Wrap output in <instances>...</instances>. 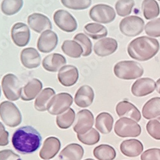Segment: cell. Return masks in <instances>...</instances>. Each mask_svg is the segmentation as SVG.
Wrapping results in <instances>:
<instances>
[{"label":"cell","mask_w":160,"mask_h":160,"mask_svg":"<svg viewBox=\"0 0 160 160\" xmlns=\"http://www.w3.org/2000/svg\"><path fill=\"white\" fill-rule=\"evenodd\" d=\"M40 133L32 126L18 128L12 135V143L14 148L21 154L35 152L41 145Z\"/></svg>","instance_id":"obj_1"},{"label":"cell","mask_w":160,"mask_h":160,"mask_svg":"<svg viewBox=\"0 0 160 160\" xmlns=\"http://www.w3.org/2000/svg\"><path fill=\"white\" fill-rule=\"evenodd\" d=\"M159 50V43L157 40L145 36L132 40L127 46L129 56L140 62L151 60L157 55Z\"/></svg>","instance_id":"obj_2"},{"label":"cell","mask_w":160,"mask_h":160,"mask_svg":"<svg viewBox=\"0 0 160 160\" xmlns=\"http://www.w3.org/2000/svg\"><path fill=\"white\" fill-rule=\"evenodd\" d=\"M113 72L119 79L132 80L141 77L144 70L141 65L135 61L124 60L118 62L115 65Z\"/></svg>","instance_id":"obj_3"},{"label":"cell","mask_w":160,"mask_h":160,"mask_svg":"<svg viewBox=\"0 0 160 160\" xmlns=\"http://www.w3.org/2000/svg\"><path fill=\"white\" fill-rule=\"evenodd\" d=\"M0 118L3 123L10 128H16L22 122V115L18 106L10 101L0 104Z\"/></svg>","instance_id":"obj_4"},{"label":"cell","mask_w":160,"mask_h":160,"mask_svg":"<svg viewBox=\"0 0 160 160\" xmlns=\"http://www.w3.org/2000/svg\"><path fill=\"white\" fill-rule=\"evenodd\" d=\"M114 131L115 134L120 138H136L141 135V128L134 120L122 117L116 122Z\"/></svg>","instance_id":"obj_5"},{"label":"cell","mask_w":160,"mask_h":160,"mask_svg":"<svg viewBox=\"0 0 160 160\" xmlns=\"http://www.w3.org/2000/svg\"><path fill=\"white\" fill-rule=\"evenodd\" d=\"M2 87L5 98L9 101H16L21 98L22 87L19 79L15 74H5L2 80Z\"/></svg>","instance_id":"obj_6"},{"label":"cell","mask_w":160,"mask_h":160,"mask_svg":"<svg viewBox=\"0 0 160 160\" xmlns=\"http://www.w3.org/2000/svg\"><path fill=\"white\" fill-rule=\"evenodd\" d=\"M73 102V97L67 92L55 95L47 106V111L51 115H59L70 108Z\"/></svg>","instance_id":"obj_7"},{"label":"cell","mask_w":160,"mask_h":160,"mask_svg":"<svg viewBox=\"0 0 160 160\" xmlns=\"http://www.w3.org/2000/svg\"><path fill=\"white\" fill-rule=\"evenodd\" d=\"M119 28L125 36L136 37L143 32L145 22L138 16H131L124 18L120 22Z\"/></svg>","instance_id":"obj_8"},{"label":"cell","mask_w":160,"mask_h":160,"mask_svg":"<svg viewBox=\"0 0 160 160\" xmlns=\"http://www.w3.org/2000/svg\"><path fill=\"white\" fill-rule=\"evenodd\" d=\"M89 18L97 23L109 24L116 18L115 9L106 4H97L93 6L89 10Z\"/></svg>","instance_id":"obj_9"},{"label":"cell","mask_w":160,"mask_h":160,"mask_svg":"<svg viewBox=\"0 0 160 160\" xmlns=\"http://www.w3.org/2000/svg\"><path fill=\"white\" fill-rule=\"evenodd\" d=\"M53 21L57 27L64 32H73L78 27L75 18L70 12L62 9L55 12L53 14Z\"/></svg>","instance_id":"obj_10"},{"label":"cell","mask_w":160,"mask_h":160,"mask_svg":"<svg viewBox=\"0 0 160 160\" xmlns=\"http://www.w3.org/2000/svg\"><path fill=\"white\" fill-rule=\"evenodd\" d=\"M94 125V115L89 110L79 111L75 118L73 131L77 135H83L93 128Z\"/></svg>","instance_id":"obj_11"},{"label":"cell","mask_w":160,"mask_h":160,"mask_svg":"<svg viewBox=\"0 0 160 160\" xmlns=\"http://www.w3.org/2000/svg\"><path fill=\"white\" fill-rule=\"evenodd\" d=\"M10 35L13 42L20 48L27 46L31 37L29 27L23 22H17L13 25Z\"/></svg>","instance_id":"obj_12"},{"label":"cell","mask_w":160,"mask_h":160,"mask_svg":"<svg viewBox=\"0 0 160 160\" xmlns=\"http://www.w3.org/2000/svg\"><path fill=\"white\" fill-rule=\"evenodd\" d=\"M58 42L59 38L57 33L51 30H46L39 37L37 47L40 52L49 53L56 48Z\"/></svg>","instance_id":"obj_13"},{"label":"cell","mask_w":160,"mask_h":160,"mask_svg":"<svg viewBox=\"0 0 160 160\" xmlns=\"http://www.w3.org/2000/svg\"><path fill=\"white\" fill-rule=\"evenodd\" d=\"M156 89V82L149 78L138 79L132 84L131 87L132 94L138 98L148 96Z\"/></svg>","instance_id":"obj_14"},{"label":"cell","mask_w":160,"mask_h":160,"mask_svg":"<svg viewBox=\"0 0 160 160\" xmlns=\"http://www.w3.org/2000/svg\"><path fill=\"white\" fill-rule=\"evenodd\" d=\"M57 78L62 86L72 87L77 83L79 78L78 70L74 65H64L59 71Z\"/></svg>","instance_id":"obj_15"},{"label":"cell","mask_w":160,"mask_h":160,"mask_svg":"<svg viewBox=\"0 0 160 160\" xmlns=\"http://www.w3.org/2000/svg\"><path fill=\"white\" fill-rule=\"evenodd\" d=\"M27 22L29 27L37 33L52 29V24L50 19L40 13H34L28 17Z\"/></svg>","instance_id":"obj_16"},{"label":"cell","mask_w":160,"mask_h":160,"mask_svg":"<svg viewBox=\"0 0 160 160\" xmlns=\"http://www.w3.org/2000/svg\"><path fill=\"white\" fill-rule=\"evenodd\" d=\"M20 60L25 68L32 69L37 68L41 65V57L36 49L27 48L21 51Z\"/></svg>","instance_id":"obj_17"},{"label":"cell","mask_w":160,"mask_h":160,"mask_svg":"<svg viewBox=\"0 0 160 160\" xmlns=\"http://www.w3.org/2000/svg\"><path fill=\"white\" fill-rule=\"evenodd\" d=\"M116 112L120 118L126 117L139 122L141 119V114L135 105L127 101L119 102L116 106Z\"/></svg>","instance_id":"obj_18"},{"label":"cell","mask_w":160,"mask_h":160,"mask_svg":"<svg viewBox=\"0 0 160 160\" xmlns=\"http://www.w3.org/2000/svg\"><path fill=\"white\" fill-rule=\"evenodd\" d=\"M118 49V42L113 38L105 37L97 42L93 48V51L99 57H105L111 55Z\"/></svg>","instance_id":"obj_19"},{"label":"cell","mask_w":160,"mask_h":160,"mask_svg":"<svg viewBox=\"0 0 160 160\" xmlns=\"http://www.w3.org/2000/svg\"><path fill=\"white\" fill-rule=\"evenodd\" d=\"M95 92L89 85H85L80 87L75 95L74 102L80 108H85L90 106L94 101Z\"/></svg>","instance_id":"obj_20"},{"label":"cell","mask_w":160,"mask_h":160,"mask_svg":"<svg viewBox=\"0 0 160 160\" xmlns=\"http://www.w3.org/2000/svg\"><path fill=\"white\" fill-rule=\"evenodd\" d=\"M61 147L59 139L55 137H48L43 143V148L39 152V156L45 160L54 158L59 152Z\"/></svg>","instance_id":"obj_21"},{"label":"cell","mask_w":160,"mask_h":160,"mask_svg":"<svg viewBox=\"0 0 160 160\" xmlns=\"http://www.w3.org/2000/svg\"><path fill=\"white\" fill-rule=\"evenodd\" d=\"M43 85L39 79L34 78L26 83L21 90V99L24 101L34 99L42 91Z\"/></svg>","instance_id":"obj_22"},{"label":"cell","mask_w":160,"mask_h":160,"mask_svg":"<svg viewBox=\"0 0 160 160\" xmlns=\"http://www.w3.org/2000/svg\"><path fill=\"white\" fill-rule=\"evenodd\" d=\"M66 58L59 53H52L45 57L42 65L45 70L50 72H58L66 64Z\"/></svg>","instance_id":"obj_23"},{"label":"cell","mask_w":160,"mask_h":160,"mask_svg":"<svg viewBox=\"0 0 160 160\" xmlns=\"http://www.w3.org/2000/svg\"><path fill=\"white\" fill-rule=\"evenodd\" d=\"M120 149L124 156L129 158H136L142 153L143 145L137 139L125 140L120 145Z\"/></svg>","instance_id":"obj_24"},{"label":"cell","mask_w":160,"mask_h":160,"mask_svg":"<svg viewBox=\"0 0 160 160\" xmlns=\"http://www.w3.org/2000/svg\"><path fill=\"white\" fill-rule=\"evenodd\" d=\"M84 154L83 147L78 143H70L61 152L59 160H81Z\"/></svg>","instance_id":"obj_25"},{"label":"cell","mask_w":160,"mask_h":160,"mask_svg":"<svg viewBox=\"0 0 160 160\" xmlns=\"http://www.w3.org/2000/svg\"><path fill=\"white\" fill-rule=\"evenodd\" d=\"M114 118L108 112L100 113L95 120L96 129L103 135H108L113 129Z\"/></svg>","instance_id":"obj_26"},{"label":"cell","mask_w":160,"mask_h":160,"mask_svg":"<svg viewBox=\"0 0 160 160\" xmlns=\"http://www.w3.org/2000/svg\"><path fill=\"white\" fill-rule=\"evenodd\" d=\"M56 95V92L50 87L44 88L36 98L34 102L35 109L44 112L47 110V106L51 99Z\"/></svg>","instance_id":"obj_27"},{"label":"cell","mask_w":160,"mask_h":160,"mask_svg":"<svg viewBox=\"0 0 160 160\" xmlns=\"http://www.w3.org/2000/svg\"><path fill=\"white\" fill-rule=\"evenodd\" d=\"M142 115L147 120L160 117V98H152L147 102L143 106Z\"/></svg>","instance_id":"obj_28"},{"label":"cell","mask_w":160,"mask_h":160,"mask_svg":"<svg viewBox=\"0 0 160 160\" xmlns=\"http://www.w3.org/2000/svg\"><path fill=\"white\" fill-rule=\"evenodd\" d=\"M85 33L93 40L105 38L108 32L104 26L96 22L88 23L84 27Z\"/></svg>","instance_id":"obj_29"},{"label":"cell","mask_w":160,"mask_h":160,"mask_svg":"<svg viewBox=\"0 0 160 160\" xmlns=\"http://www.w3.org/2000/svg\"><path fill=\"white\" fill-rule=\"evenodd\" d=\"M61 49L65 55L72 58H79L83 53L82 46L73 40L64 41L61 46Z\"/></svg>","instance_id":"obj_30"},{"label":"cell","mask_w":160,"mask_h":160,"mask_svg":"<svg viewBox=\"0 0 160 160\" xmlns=\"http://www.w3.org/2000/svg\"><path fill=\"white\" fill-rule=\"evenodd\" d=\"M93 156L98 160H114L116 152L112 146L108 144H101L93 150Z\"/></svg>","instance_id":"obj_31"},{"label":"cell","mask_w":160,"mask_h":160,"mask_svg":"<svg viewBox=\"0 0 160 160\" xmlns=\"http://www.w3.org/2000/svg\"><path fill=\"white\" fill-rule=\"evenodd\" d=\"M141 8L143 16L147 20L156 18L159 15V5L156 0H143Z\"/></svg>","instance_id":"obj_32"},{"label":"cell","mask_w":160,"mask_h":160,"mask_svg":"<svg viewBox=\"0 0 160 160\" xmlns=\"http://www.w3.org/2000/svg\"><path fill=\"white\" fill-rule=\"evenodd\" d=\"M23 3V0H3L1 10L5 16H14L22 9Z\"/></svg>","instance_id":"obj_33"},{"label":"cell","mask_w":160,"mask_h":160,"mask_svg":"<svg viewBox=\"0 0 160 160\" xmlns=\"http://www.w3.org/2000/svg\"><path fill=\"white\" fill-rule=\"evenodd\" d=\"M76 118L75 111L70 108L64 113L59 115L56 117L57 126L62 129H67L70 128L75 122Z\"/></svg>","instance_id":"obj_34"},{"label":"cell","mask_w":160,"mask_h":160,"mask_svg":"<svg viewBox=\"0 0 160 160\" xmlns=\"http://www.w3.org/2000/svg\"><path fill=\"white\" fill-rule=\"evenodd\" d=\"M135 5L134 0H118L115 4V10L120 17H126L131 14Z\"/></svg>","instance_id":"obj_35"},{"label":"cell","mask_w":160,"mask_h":160,"mask_svg":"<svg viewBox=\"0 0 160 160\" xmlns=\"http://www.w3.org/2000/svg\"><path fill=\"white\" fill-rule=\"evenodd\" d=\"M77 137L80 142L85 145H93L100 141V135L97 129L92 128L85 134L77 135Z\"/></svg>","instance_id":"obj_36"},{"label":"cell","mask_w":160,"mask_h":160,"mask_svg":"<svg viewBox=\"0 0 160 160\" xmlns=\"http://www.w3.org/2000/svg\"><path fill=\"white\" fill-rule=\"evenodd\" d=\"M62 5L71 10H83L88 8L92 3L91 0H61Z\"/></svg>","instance_id":"obj_37"},{"label":"cell","mask_w":160,"mask_h":160,"mask_svg":"<svg viewBox=\"0 0 160 160\" xmlns=\"http://www.w3.org/2000/svg\"><path fill=\"white\" fill-rule=\"evenodd\" d=\"M73 41L78 42L83 49V55L84 57H88L92 52V43L88 36L83 33H79L75 35Z\"/></svg>","instance_id":"obj_38"},{"label":"cell","mask_w":160,"mask_h":160,"mask_svg":"<svg viewBox=\"0 0 160 160\" xmlns=\"http://www.w3.org/2000/svg\"><path fill=\"white\" fill-rule=\"evenodd\" d=\"M145 33L151 37H160V18L152 20L145 26Z\"/></svg>","instance_id":"obj_39"},{"label":"cell","mask_w":160,"mask_h":160,"mask_svg":"<svg viewBox=\"0 0 160 160\" xmlns=\"http://www.w3.org/2000/svg\"><path fill=\"white\" fill-rule=\"evenodd\" d=\"M149 135L156 140H160V122L157 119H151L146 125Z\"/></svg>","instance_id":"obj_40"},{"label":"cell","mask_w":160,"mask_h":160,"mask_svg":"<svg viewBox=\"0 0 160 160\" xmlns=\"http://www.w3.org/2000/svg\"><path fill=\"white\" fill-rule=\"evenodd\" d=\"M141 160H160V149L152 148L144 151L140 157Z\"/></svg>","instance_id":"obj_41"},{"label":"cell","mask_w":160,"mask_h":160,"mask_svg":"<svg viewBox=\"0 0 160 160\" xmlns=\"http://www.w3.org/2000/svg\"><path fill=\"white\" fill-rule=\"evenodd\" d=\"M0 160H22L21 158L10 149L0 151Z\"/></svg>","instance_id":"obj_42"},{"label":"cell","mask_w":160,"mask_h":160,"mask_svg":"<svg viewBox=\"0 0 160 160\" xmlns=\"http://www.w3.org/2000/svg\"><path fill=\"white\" fill-rule=\"evenodd\" d=\"M9 133L5 130L4 125L0 122V147L6 146L8 144Z\"/></svg>","instance_id":"obj_43"},{"label":"cell","mask_w":160,"mask_h":160,"mask_svg":"<svg viewBox=\"0 0 160 160\" xmlns=\"http://www.w3.org/2000/svg\"><path fill=\"white\" fill-rule=\"evenodd\" d=\"M156 90L160 94V78L157 80L156 83Z\"/></svg>","instance_id":"obj_44"},{"label":"cell","mask_w":160,"mask_h":160,"mask_svg":"<svg viewBox=\"0 0 160 160\" xmlns=\"http://www.w3.org/2000/svg\"><path fill=\"white\" fill-rule=\"evenodd\" d=\"M84 160H94L93 159H91V158H88V159H86Z\"/></svg>","instance_id":"obj_45"},{"label":"cell","mask_w":160,"mask_h":160,"mask_svg":"<svg viewBox=\"0 0 160 160\" xmlns=\"http://www.w3.org/2000/svg\"><path fill=\"white\" fill-rule=\"evenodd\" d=\"M157 120H158V121H159L160 122V117H158V118H157Z\"/></svg>","instance_id":"obj_46"},{"label":"cell","mask_w":160,"mask_h":160,"mask_svg":"<svg viewBox=\"0 0 160 160\" xmlns=\"http://www.w3.org/2000/svg\"><path fill=\"white\" fill-rule=\"evenodd\" d=\"M1 92H2V91H1V87H0V97H1Z\"/></svg>","instance_id":"obj_47"},{"label":"cell","mask_w":160,"mask_h":160,"mask_svg":"<svg viewBox=\"0 0 160 160\" xmlns=\"http://www.w3.org/2000/svg\"><path fill=\"white\" fill-rule=\"evenodd\" d=\"M157 1H159V2H160V0H157Z\"/></svg>","instance_id":"obj_48"}]
</instances>
